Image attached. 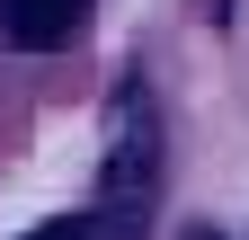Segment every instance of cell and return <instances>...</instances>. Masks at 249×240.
I'll list each match as a JSON object with an SVG mask.
<instances>
[{"mask_svg":"<svg viewBox=\"0 0 249 240\" xmlns=\"http://www.w3.org/2000/svg\"><path fill=\"white\" fill-rule=\"evenodd\" d=\"M27 240H98V231H89L80 214H53V223H36V231H27Z\"/></svg>","mask_w":249,"mask_h":240,"instance_id":"obj_3","label":"cell"},{"mask_svg":"<svg viewBox=\"0 0 249 240\" xmlns=\"http://www.w3.org/2000/svg\"><path fill=\"white\" fill-rule=\"evenodd\" d=\"M0 18H9V36L27 53H62L80 36V18H89V0H0Z\"/></svg>","mask_w":249,"mask_h":240,"instance_id":"obj_2","label":"cell"},{"mask_svg":"<svg viewBox=\"0 0 249 240\" xmlns=\"http://www.w3.org/2000/svg\"><path fill=\"white\" fill-rule=\"evenodd\" d=\"M178 240H223V231H205V223H196V231H178Z\"/></svg>","mask_w":249,"mask_h":240,"instance_id":"obj_4","label":"cell"},{"mask_svg":"<svg viewBox=\"0 0 249 240\" xmlns=\"http://www.w3.org/2000/svg\"><path fill=\"white\" fill-rule=\"evenodd\" d=\"M142 205H151V134L134 125L116 142V160H107V223L116 231H134L142 223Z\"/></svg>","mask_w":249,"mask_h":240,"instance_id":"obj_1","label":"cell"}]
</instances>
